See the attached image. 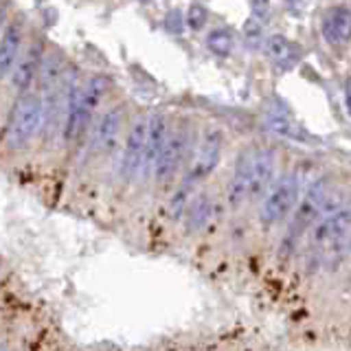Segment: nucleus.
Wrapping results in <instances>:
<instances>
[{"label":"nucleus","instance_id":"nucleus-21","mask_svg":"<svg viewBox=\"0 0 351 351\" xmlns=\"http://www.w3.org/2000/svg\"><path fill=\"white\" fill-rule=\"evenodd\" d=\"M206 22V9L202 5H191L189 11H186V25L193 31H200Z\"/></svg>","mask_w":351,"mask_h":351},{"label":"nucleus","instance_id":"nucleus-24","mask_svg":"<svg viewBox=\"0 0 351 351\" xmlns=\"http://www.w3.org/2000/svg\"><path fill=\"white\" fill-rule=\"evenodd\" d=\"M340 252H343V255H351V235L345 239V244L340 246Z\"/></svg>","mask_w":351,"mask_h":351},{"label":"nucleus","instance_id":"nucleus-17","mask_svg":"<svg viewBox=\"0 0 351 351\" xmlns=\"http://www.w3.org/2000/svg\"><path fill=\"white\" fill-rule=\"evenodd\" d=\"M321 33L327 44L343 47L351 40V9L345 5H336L325 11L321 22Z\"/></svg>","mask_w":351,"mask_h":351},{"label":"nucleus","instance_id":"nucleus-25","mask_svg":"<svg viewBox=\"0 0 351 351\" xmlns=\"http://www.w3.org/2000/svg\"><path fill=\"white\" fill-rule=\"evenodd\" d=\"M5 14H7V7L0 5V31H3V25H5Z\"/></svg>","mask_w":351,"mask_h":351},{"label":"nucleus","instance_id":"nucleus-7","mask_svg":"<svg viewBox=\"0 0 351 351\" xmlns=\"http://www.w3.org/2000/svg\"><path fill=\"white\" fill-rule=\"evenodd\" d=\"M222 145H224V134L219 130H208L200 141V147H197L193 162L186 173L184 184L195 186L200 180H204L206 176H211L213 169L217 167L219 156H222Z\"/></svg>","mask_w":351,"mask_h":351},{"label":"nucleus","instance_id":"nucleus-3","mask_svg":"<svg viewBox=\"0 0 351 351\" xmlns=\"http://www.w3.org/2000/svg\"><path fill=\"white\" fill-rule=\"evenodd\" d=\"M329 191H332V189H329L327 178H318L305 189V193L301 195V200H299V204H296L294 213H292V222H290L288 233H285V237L281 241L283 255H290V252H294L296 246L301 244V239L305 235H310V230L314 228L316 219L321 217V213H323V206H325Z\"/></svg>","mask_w":351,"mask_h":351},{"label":"nucleus","instance_id":"nucleus-16","mask_svg":"<svg viewBox=\"0 0 351 351\" xmlns=\"http://www.w3.org/2000/svg\"><path fill=\"white\" fill-rule=\"evenodd\" d=\"M22 44H25V27L22 20H11L0 33V80L11 75L22 55Z\"/></svg>","mask_w":351,"mask_h":351},{"label":"nucleus","instance_id":"nucleus-9","mask_svg":"<svg viewBox=\"0 0 351 351\" xmlns=\"http://www.w3.org/2000/svg\"><path fill=\"white\" fill-rule=\"evenodd\" d=\"M277 173V152L272 147H252V180L250 200H259L268 193Z\"/></svg>","mask_w":351,"mask_h":351},{"label":"nucleus","instance_id":"nucleus-4","mask_svg":"<svg viewBox=\"0 0 351 351\" xmlns=\"http://www.w3.org/2000/svg\"><path fill=\"white\" fill-rule=\"evenodd\" d=\"M301 200V178L296 171H285L272 182L268 193L261 197L259 219L263 226H277L294 213Z\"/></svg>","mask_w":351,"mask_h":351},{"label":"nucleus","instance_id":"nucleus-18","mask_svg":"<svg viewBox=\"0 0 351 351\" xmlns=\"http://www.w3.org/2000/svg\"><path fill=\"white\" fill-rule=\"evenodd\" d=\"M213 215V202H211V195L206 193H197L193 195L189 204H186V211H184V222H186V230H202L208 219Z\"/></svg>","mask_w":351,"mask_h":351},{"label":"nucleus","instance_id":"nucleus-20","mask_svg":"<svg viewBox=\"0 0 351 351\" xmlns=\"http://www.w3.org/2000/svg\"><path fill=\"white\" fill-rule=\"evenodd\" d=\"M244 44L246 49L250 51H259L263 49V44H266V38H263V25L257 20H248L244 25Z\"/></svg>","mask_w":351,"mask_h":351},{"label":"nucleus","instance_id":"nucleus-15","mask_svg":"<svg viewBox=\"0 0 351 351\" xmlns=\"http://www.w3.org/2000/svg\"><path fill=\"white\" fill-rule=\"evenodd\" d=\"M42 60H44L42 44L38 40L31 42L27 47V51L20 55L16 69L11 71V84H14V88L20 95H27L31 84L38 80L40 69H42Z\"/></svg>","mask_w":351,"mask_h":351},{"label":"nucleus","instance_id":"nucleus-1","mask_svg":"<svg viewBox=\"0 0 351 351\" xmlns=\"http://www.w3.org/2000/svg\"><path fill=\"white\" fill-rule=\"evenodd\" d=\"M108 80L101 75L93 77L86 86H80L75 77L66 80V108H64V138L73 143L82 138L84 132L90 128V121L97 106L108 90Z\"/></svg>","mask_w":351,"mask_h":351},{"label":"nucleus","instance_id":"nucleus-5","mask_svg":"<svg viewBox=\"0 0 351 351\" xmlns=\"http://www.w3.org/2000/svg\"><path fill=\"white\" fill-rule=\"evenodd\" d=\"M42 128V97L36 93L18 95L16 104L11 106L5 143L7 147L18 149L36 136V132Z\"/></svg>","mask_w":351,"mask_h":351},{"label":"nucleus","instance_id":"nucleus-10","mask_svg":"<svg viewBox=\"0 0 351 351\" xmlns=\"http://www.w3.org/2000/svg\"><path fill=\"white\" fill-rule=\"evenodd\" d=\"M169 136V121L162 112L149 114L147 123V141H145V154H143V165H141V178H149L154 176V167H156L158 156L165 147V141Z\"/></svg>","mask_w":351,"mask_h":351},{"label":"nucleus","instance_id":"nucleus-14","mask_svg":"<svg viewBox=\"0 0 351 351\" xmlns=\"http://www.w3.org/2000/svg\"><path fill=\"white\" fill-rule=\"evenodd\" d=\"M263 125H266V130L274 136L299 141V143L310 141L307 132L299 125V121L288 112V108H283L279 104H270L266 108V112H263Z\"/></svg>","mask_w":351,"mask_h":351},{"label":"nucleus","instance_id":"nucleus-23","mask_svg":"<svg viewBox=\"0 0 351 351\" xmlns=\"http://www.w3.org/2000/svg\"><path fill=\"white\" fill-rule=\"evenodd\" d=\"M345 108L351 117V80H347V84H345Z\"/></svg>","mask_w":351,"mask_h":351},{"label":"nucleus","instance_id":"nucleus-2","mask_svg":"<svg viewBox=\"0 0 351 351\" xmlns=\"http://www.w3.org/2000/svg\"><path fill=\"white\" fill-rule=\"evenodd\" d=\"M351 235V195L340 191H329L323 213L310 230V241L314 248L332 250L340 248Z\"/></svg>","mask_w":351,"mask_h":351},{"label":"nucleus","instance_id":"nucleus-6","mask_svg":"<svg viewBox=\"0 0 351 351\" xmlns=\"http://www.w3.org/2000/svg\"><path fill=\"white\" fill-rule=\"evenodd\" d=\"M191 143V130L186 125H176L169 128V136L165 141V147L158 156L156 167H154V178L158 184L169 182L176 173H178L180 165L184 162L186 152H189Z\"/></svg>","mask_w":351,"mask_h":351},{"label":"nucleus","instance_id":"nucleus-11","mask_svg":"<svg viewBox=\"0 0 351 351\" xmlns=\"http://www.w3.org/2000/svg\"><path fill=\"white\" fill-rule=\"evenodd\" d=\"M250 180H252V147L244 149L235 160V169L226 186L228 206L237 211L250 200Z\"/></svg>","mask_w":351,"mask_h":351},{"label":"nucleus","instance_id":"nucleus-22","mask_svg":"<svg viewBox=\"0 0 351 351\" xmlns=\"http://www.w3.org/2000/svg\"><path fill=\"white\" fill-rule=\"evenodd\" d=\"M250 9H252V20H257V22H266L268 20V16H270V9H272V5H268V3H252L250 5Z\"/></svg>","mask_w":351,"mask_h":351},{"label":"nucleus","instance_id":"nucleus-19","mask_svg":"<svg viewBox=\"0 0 351 351\" xmlns=\"http://www.w3.org/2000/svg\"><path fill=\"white\" fill-rule=\"evenodd\" d=\"M206 47L217 58H226L235 49V38L228 29H213L206 36Z\"/></svg>","mask_w":351,"mask_h":351},{"label":"nucleus","instance_id":"nucleus-8","mask_svg":"<svg viewBox=\"0 0 351 351\" xmlns=\"http://www.w3.org/2000/svg\"><path fill=\"white\" fill-rule=\"evenodd\" d=\"M147 123L149 117L138 114L130 125L123 145V156H121V176L125 180L141 178V165H143V154H145V141H147Z\"/></svg>","mask_w":351,"mask_h":351},{"label":"nucleus","instance_id":"nucleus-13","mask_svg":"<svg viewBox=\"0 0 351 351\" xmlns=\"http://www.w3.org/2000/svg\"><path fill=\"white\" fill-rule=\"evenodd\" d=\"M263 53H266L268 62L281 73H288V71L296 69L303 58V49L299 44L292 42L290 38L281 36V33H274V36L266 38Z\"/></svg>","mask_w":351,"mask_h":351},{"label":"nucleus","instance_id":"nucleus-12","mask_svg":"<svg viewBox=\"0 0 351 351\" xmlns=\"http://www.w3.org/2000/svg\"><path fill=\"white\" fill-rule=\"evenodd\" d=\"M121 130H123V108H110L97 119L93 128V138H90V149L95 154H108L112 152Z\"/></svg>","mask_w":351,"mask_h":351}]
</instances>
